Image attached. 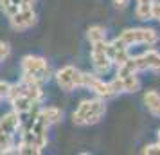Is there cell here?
Here are the masks:
<instances>
[{"label":"cell","mask_w":160,"mask_h":155,"mask_svg":"<svg viewBox=\"0 0 160 155\" xmlns=\"http://www.w3.org/2000/svg\"><path fill=\"white\" fill-rule=\"evenodd\" d=\"M112 4H113L117 9H124L128 4H130V0H112Z\"/></svg>","instance_id":"cell-20"},{"label":"cell","mask_w":160,"mask_h":155,"mask_svg":"<svg viewBox=\"0 0 160 155\" xmlns=\"http://www.w3.org/2000/svg\"><path fill=\"white\" fill-rule=\"evenodd\" d=\"M106 51H108V56L112 59V63L117 67L122 65L124 61L130 58V47L124 45L119 38H115V40H112V42L106 44Z\"/></svg>","instance_id":"cell-9"},{"label":"cell","mask_w":160,"mask_h":155,"mask_svg":"<svg viewBox=\"0 0 160 155\" xmlns=\"http://www.w3.org/2000/svg\"><path fill=\"white\" fill-rule=\"evenodd\" d=\"M106 40H101V42H95V44H90L92 49H90V58H92V65H94V70L95 74H102L110 72L112 69V59L108 56V51H106Z\"/></svg>","instance_id":"cell-5"},{"label":"cell","mask_w":160,"mask_h":155,"mask_svg":"<svg viewBox=\"0 0 160 155\" xmlns=\"http://www.w3.org/2000/svg\"><path fill=\"white\" fill-rule=\"evenodd\" d=\"M144 105L151 116L160 117V94L157 90H148L144 94Z\"/></svg>","instance_id":"cell-13"},{"label":"cell","mask_w":160,"mask_h":155,"mask_svg":"<svg viewBox=\"0 0 160 155\" xmlns=\"http://www.w3.org/2000/svg\"><path fill=\"white\" fill-rule=\"evenodd\" d=\"M83 87H87L94 92L97 97L101 99H110V97L115 96V92L112 89L110 81H104L99 78V74H88V72H83Z\"/></svg>","instance_id":"cell-6"},{"label":"cell","mask_w":160,"mask_h":155,"mask_svg":"<svg viewBox=\"0 0 160 155\" xmlns=\"http://www.w3.org/2000/svg\"><path fill=\"white\" fill-rule=\"evenodd\" d=\"M9 87H11V83H8V81H0V103H2L4 99H8Z\"/></svg>","instance_id":"cell-19"},{"label":"cell","mask_w":160,"mask_h":155,"mask_svg":"<svg viewBox=\"0 0 160 155\" xmlns=\"http://www.w3.org/2000/svg\"><path fill=\"white\" fill-rule=\"evenodd\" d=\"M106 114V105L104 99L101 97H92V99H83L79 103V106L76 108V112L72 114L74 125L78 126H90L97 125Z\"/></svg>","instance_id":"cell-1"},{"label":"cell","mask_w":160,"mask_h":155,"mask_svg":"<svg viewBox=\"0 0 160 155\" xmlns=\"http://www.w3.org/2000/svg\"><path fill=\"white\" fill-rule=\"evenodd\" d=\"M9 23L15 31H27L36 23V11L31 8H23L16 11L13 16H9Z\"/></svg>","instance_id":"cell-8"},{"label":"cell","mask_w":160,"mask_h":155,"mask_svg":"<svg viewBox=\"0 0 160 155\" xmlns=\"http://www.w3.org/2000/svg\"><path fill=\"white\" fill-rule=\"evenodd\" d=\"M34 4V0H0V9L4 11V15L13 16L16 11H20L23 8H31Z\"/></svg>","instance_id":"cell-11"},{"label":"cell","mask_w":160,"mask_h":155,"mask_svg":"<svg viewBox=\"0 0 160 155\" xmlns=\"http://www.w3.org/2000/svg\"><path fill=\"white\" fill-rule=\"evenodd\" d=\"M87 38H88L90 44L106 40V29H104L102 25H92V27H88V31H87Z\"/></svg>","instance_id":"cell-16"},{"label":"cell","mask_w":160,"mask_h":155,"mask_svg":"<svg viewBox=\"0 0 160 155\" xmlns=\"http://www.w3.org/2000/svg\"><path fill=\"white\" fill-rule=\"evenodd\" d=\"M158 142H160V130H158Z\"/></svg>","instance_id":"cell-22"},{"label":"cell","mask_w":160,"mask_h":155,"mask_svg":"<svg viewBox=\"0 0 160 155\" xmlns=\"http://www.w3.org/2000/svg\"><path fill=\"white\" fill-rule=\"evenodd\" d=\"M153 18H157L160 22V2H155V8H153Z\"/></svg>","instance_id":"cell-21"},{"label":"cell","mask_w":160,"mask_h":155,"mask_svg":"<svg viewBox=\"0 0 160 155\" xmlns=\"http://www.w3.org/2000/svg\"><path fill=\"white\" fill-rule=\"evenodd\" d=\"M110 85L115 92V96L117 94H133L140 89V80L137 78V74H126V76L117 74L110 81Z\"/></svg>","instance_id":"cell-7"},{"label":"cell","mask_w":160,"mask_h":155,"mask_svg":"<svg viewBox=\"0 0 160 155\" xmlns=\"http://www.w3.org/2000/svg\"><path fill=\"white\" fill-rule=\"evenodd\" d=\"M20 67H22V80H25V81L42 85V83L49 81V78H51V67L47 63V59L42 56L27 54L22 58Z\"/></svg>","instance_id":"cell-2"},{"label":"cell","mask_w":160,"mask_h":155,"mask_svg":"<svg viewBox=\"0 0 160 155\" xmlns=\"http://www.w3.org/2000/svg\"><path fill=\"white\" fill-rule=\"evenodd\" d=\"M157 0H137V8H135V15L138 20H153V8H155Z\"/></svg>","instance_id":"cell-12"},{"label":"cell","mask_w":160,"mask_h":155,"mask_svg":"<svg viewBox=\"0 0 160 155\" xmlns=\"http://www.w3.org/2000/svg\"><path fill=\"white\" fill-rule=\"evenodd\" d=\"M0 128L4 132L11 133V135H18V130H20V116H18V112L11 110L8 114H4L0 117Z\"/></svg>","instance_id":"cell-10"},{"label":"cell","mask_w":160,"mask_h":155,"mask_svg":"<svg viewBox=\"0 0 160 155\" xmlns=\"http://www.w3.org/2000/svg\"><path fill=\"white\" fill-rule=\"evenodd\" d=\"M142 153H146V155H160V142L146 146L144 150H142Z\"/></svg>","instance_id":"cell-18"},{"label":"cell","mask_w":160,"mask_h":155,"mask_svg":"<svg viewBox=\"0 0 160 155\" xmlns=\"http://www.w3.org/2000/svg\"><path fill=\"white\" fill-rule=\"evenodd\" d=\"M40 116L49 123V125H56L63 119V110L58 106H43L40 108Z\"/></svg>","instance_id":"cell-15"},{"label":"cell","mask_w":160,"mask_h":155,"mask_svg":"<svg viewBox=\"0 0 160 155\" xmlns=\"http://www.w3.org/2000/svg\"><path fill=\"white\" fill-rule=\"evenodd\" d=\"M119 40L128 47L133 45H148L151 47L158 42V34L155 29H148V27H130V29H124L119 34Z\"/></svg>","instance_id":"cell-3"},{"label":"cell","mask_w":160,"mask_h":155,"mask_svg":"<svg viewBox=\"0 0 160 155\" xmlns=\"http://www.w3.org/2000/svg\"><path fill=\"white\" fill-rule=\"evenodd\" d=\"M9 54H11V47H9L8 42H0V63L2 61H6L9 58Z\"/></svg>","instance_id":"cell-17"},{"label":"cell","mask_w":160,"mask_h":155,"mask_svg":"<svg viewBox=\"0 0 160 155\" xmlns=\"http://www.w3.org/2000/svg\"><path fill=\"white\" fill-rule=\"evenodd\" d=\"M0 153H16V135L0 128Z\"/></svg>","instance_id":"cell-14"},{"label":"cell","mask_w":160,"mask_h":155,"mask_svg":"<svg viewBox=\"0 0 160 155\" xmlns=\"http://www.w3.org/2000/svg\"><path fill=\"white\" fill-rule=\"evenodd\" d=\"M56 83L61 90L72 92L76 89L83 87V70H79L74 65H65L56 72Z\"/></svg>","instance_id":"cell-4"}]
</instances>
